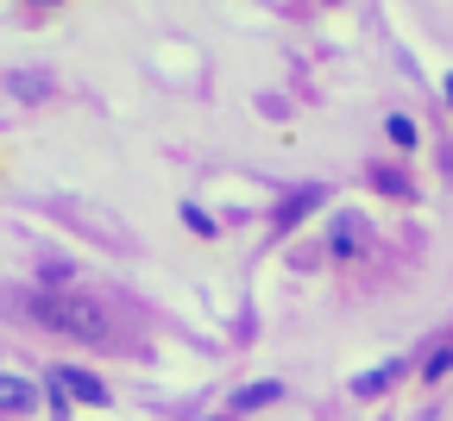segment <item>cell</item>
<instances>
[{
    "label": "cell",
    "instance_id": "cell-1",
    "mask_svg": "<svg viewBox=\"0 0 453 421\" xmlns=\"http://www.w3.org/2000/svg\"><path fill=\"white\" fill-rule=\"evenodd\" d=\"M32 315H38L50 333L82 340V346L107 340V309L95 302V295H38V302H32Z\"/></svg>",
    "mask_w": 453,
    "mask_h": 421
},
{
    "label": "cell",
    "instance_id": "cell-2",
    "mask_svg": "<svg viewBox=\"0 0 453 421\" xmlns=\"http://www.w3.org/2000/svg\"><path fill=\"white\" fill-rule=\"evenodd\" d=\"M50 390H57V396H70V402H88V409L107 402V384L88 378V371H76V365H57V371H50Z\"/></svg>",
    "mask_w": 453,
    "mask_h": 421
},
{
    "label": "cell",
    "instance_id": "cell-3",
    "mask_svg": "<svg viewBox=\"0 0 453 421\" xmlns=\"http://www.w3.org/2000/svg\"><path fill=\"white\" fill-rule=\"evenodd\" d=\"M0 409H7V415L38 409V384H26V378H7V371H0Z\"/></svg>",
    "mask_w": 453,
    "mask_h": 421
},
{
    "label": "cell",
    "instance_id": "cell-4",
    "mask_svg": "<svg viewBox=\"0 0 453 421\" xmlns=\"http://www.w3.org/2000/svg\"><path fill=\"white\" fill-rule=\"evenodd\" d=\"M396 371H403V365H384V371H372V378H359L353 390H359V396H378V390H384V384H390Z\"/></svg>",
    "mask_w": 453,
    "mask_h": 421
},
{
    "label": "cell",
    "instance_id": "cell-5",
    "mask_svg": "<svg viewBox=\"0 0 453 421\" xmlns=\"http://www.w3.org/2000/svg\"><path fill=\"white\" fill-rule=\"evenodd\" d=\"M283 390L277 384H252V390H240V409H258V402H277Z\"/></svg>",
    "mask_w": 453,
    "mask_h": 421
},
{
    "label": "cell",
    "instance_id": "cell-6",
    "mask_svg": "<svg viewBox=\"0 0 453 421\" xmlns=\"http://www.w3.org/2000/svg\"><path fill=\"white\" fill-rule=\"evenodd\" d=\"M390 139L396 145H416V119L410 113H390Z\"/></svg>",
    "mask_w": 453,
    "mask_h": 421
},
{
    "label": "cell",
    "instance_id": "cell-7",
    "mask_svg": "<svg viewBox=\"0 0 453 421\" xmlns=\"http://www.w3.org/2000/svg\"><path fill=\"white\" fill-rule=\"evenodd\" d=\"M447 365H453V346H434V358H428V378H447Z\"/></svg>",
    "mask_w": 453,
    "mask_h": 421
},
{
    "label": "cell",
    "instance_id": "cell-8",
    "mask_svg": "<svg viewBox=\"0 0 453 421\" xmlns=\"http://www.w3.org/2000/svg\"><path fill=\"white\" fill-rule=\"evenodd\" d=\"M447 107H453V76H447Z\"/></svg>",
    "mask_w": 453,
    "mask_h": 421
},
{
    "label": "cell",
    "instance_id": "cell-9",
    "mask_svg": "<svg viewBox=\"0 0 453 421\" xmlns=\"http://www.w3.org/2000/svg\"><path fill=\"white\" fill-rule=\"evenodd\" d=\"M44 7H50V0H44Z\"/></svg>",
    "mask_w": 453,
    "mask_h": 421
}]
</instances>
